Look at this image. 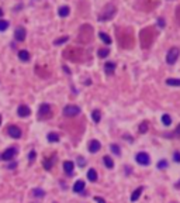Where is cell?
Returning <instances> with one entry per match:
<instances>
[{"label": "cell", "instance_id": "obj_11", "mask_svg": "<svg viewBox=\"0 0 180 203\" xmlns=\"http://www.w3.org/2000/svg\"><path fill=\"white\" fill-rule=\"evenodd\" d=\"M7 134L10 137H13V138H16V140H19L20 137H21V130L17 126H10V127H7Z\"/></svg>", "mask_w": 180, "mask_h": 203}, {"label": "cell", "instance_id": "obj_5", "mask_svg": "<svg viewBox=\"0 0 180 203\" xmlns=\"http://www.w3.org/2000/svg\"><path fill=\"white\" fill-rule=\"evenodd\" d=\"M118 40H120V44L124 48H131L132 47V35H131L129 30H124V33L118 34Z\"/></svg>", "mask_w": 180, "mask_h": 203}, {"label": "cell", "instance_id": "obj_30", "mask_svg": "<svg viewBox=\"0 0 180 203\" xmlns=\"http://www.w3.org/2000/svg\"><path fill=\"white\" fill-rule=\"evenodd\" d=\"M110 151L113 152L114 155H120V154H121V150H120V147H118L117 144H111L110 145Z\"/></svg>", "mask_w": 180, "mask_h": 203}, {"label": "cell", "instance_id": "obj_21", "mask_svg": "<svg viewBox=\"0 0 180 203\" xmlns=\"http://www.w3.org/2000/svg\"><path fill=\"white\" fill-rule=\"evenodd\" d=\"M103 162H104V165H106L108 169H113V168H114V161H113L111 157H108V155L103 157Z\"/></svg>", "mask_w": 180, "mask_h": 203}, {"label": "cell", "instance_id": "obj_33", "mask_svg": "<svg viewBox=\"0 0 180 203\" xmlns=\"http://www.w3.org/2000/svg\"><path fill=\"white\" fill-rule=\"evenodd\" d=\"M68 40H69L68 37H61V38H58V40H55V41H54V45H61V44H65V42H68Z\"/></svg>", "mask_w": 180, "mask_h": 203}, {"label": "cell", "instance_id": "obj_18", "mask_svg": "<svg viewBox=\"0 0 180 203\" xmlns=\"http://www.w3.org/2000/svg\"><path fill=\"white\" fill-rule=\"evenodd\" d=\"M143 192V186H139V188H136L135 190L132 192V195H131V202H136V200L139 199V196L142 195Z\"/></svg>", "mask_w": 180, "mask_h": 203}, {"label": "cell", "instance_id": "obj_20", "mask_svg": "<svg viewBox=\"0 0 180 203\" xmlns=\"http://www.w3.org/2000/svg\"><path fill=\"white\" fill-rule=\"evenodd\" d=\"M19 58H20V61H23V62H28L30 61V52L26 51V49H23V51L19 52Z\"/></svg>", "mask_w": 180, "mask_h": 203}, {"label": "cell", "instance_id": "obj_29", "mask_svg": "<svg viewBox=\"0 0 180 203\" xmlns=\"http://www.w3.org/2000/svg\"><path fill=\"white\" fill-rule=\"evenodd\" d=\"M97 54H99L100 58H106V56H108V54H110V49L108 48H100Z\"/></svg>", "mask_w": 180, "mask_h": 203}, {"label": "cell", "instance_id": "obj_40", "mask_svg": "<svg viewBox=\"0 0 180 203\" xmlns=\"http://www.w3.org/2000/svg\"><path fill=\"white\" fill-rule=\"evenodd\" d=\"M94 200H96L97 203H106V200H104L103 198H100V196H96V198H94Z\"/></svg>", "mask_w": 180, "mask_h": 203}, {"label": "cell", "instance_id": "obj_47", "mask_svg": "<svg viewBox=\"0 0 180 203\" xmlns=\"http://www.w3.org/2000/svg\"><path fill=\"white\" fill-rule=\"evenodd\" d=\"M0 124H2V116H0Z\"/></svg>", "mask_w": 180, "mask_h": 203}, {"label": "cell", "instance_id": "obj_34", "mask_svg": "<svg viewBox=\"0 0 180 203\" xmlns=\"http://www.w3.org/2000/svg\"><path fill=\"white\" fill-rule=\"evenodd\" d=\"M165 168H168V161L161 159V161L158 162V169H165Z\"/></svg>", "mask_w": 180, "mask_h": 203}, {"label": "cell", "instance_id": "obj_38", "mask_svg": "<svg viewBox=\"0 0 180 203\" xmlns=\"http://www.w3.org/2000/svg\"><path fill=\"white\" fill-rule=\"evenodd\" d=\"M77 164H79L80 166H85L86 165V161L83 159V157H79V158H77Z\"/></svg>", "mask_w": 180, "mask_h": 203}, {"label": "cell", "instance_id": "obj_15", "mask_svg": "<svg viewBox=\"0 0 180 203\" xmlns=\"http://www.w3.org/2000/svg\"><path fill=\"white\" fill-rule=\"evenodd\" d=\"M55 161H56V157L55 155H51L49 158H45V161H44V168L47 171H49V169H52V166H54V164H55Z\"/></svg>", "mask_w": 180, "mask_h": 203}, {"label": "cell", "instance_id": "obj_12", "mask_svg": "<svg viewBox=\"0 0 180 203\" xmlns=\"http://www.w3.org/2000/svg\"><path fill=\"white\" fill-rule=\"evenodd\" d=\"M17 114L20 117H28L31 114V109H30L27 104H20L19 109H17Z\"/></svg>", "mask_w": 180, "mask_h": 203}, {"label": "cell", "instance_id": "obj_36", "mask_svg": "<svg viewBox=\"0 0 180 203\" xmlns=\"http://www.w3.org/2000/svg\"><path fill=\"white\" fill-rule=\"evenodd\" d=\"M35 157H37V152H35V151H30L28 161H30V162H34V161H35Z\"/></svg>", "mask_w": 180, "mask_h": 203}, {"label": "cell", "instance_id": "obj_2", "mask_svg": "<svg viewBox=\"0 0 180 203\" xmlns=\"http://www.w3.org/2000/svg\"><path fill=\"white\" fill-rule=\"evenodd\" d=\"M93 28L92 26H87V24H85V26H82L80 30H79V35H77V40H79V42H82V44H86V42H89V41H92L93 38Z\"/></svg>", "mask_w": 180, "mask_h": 203}, {"label": "cell", "instance_id": "obj_3", "mask_svg": "<svg viewBox=\"0 0 180 203\" xmlns=\"http://www.w3.org/2000/svg\"><path fill=\"white\" fill-rule=\"evenodd\" d=\"M82 55H85V51L80 49L79 47H76V48H69V49H65V51H63V56L70 59V61H75V62L82 61V58H80Z\"/></svg>", "mask_w": 180, "mask_h": 203}, {"label": "cell", "instance_id": "obj_42", "mask_svg": "<svg viewBox=\"0 0 180 203\" xmlns=\"http://www.w3.org/2000/svg\"><path fill=\"white\" fill-rule=\"evenodd\" d=\"M175 134H176L177 137H180V124L176 127V130H175Z\"/></svg>", "mask_w": 180, "mask_h": 203}, {"label": "cell", "instance_id": "obj_7", "mask_svg": "<svg viewBox=\"0 0 180 203\" xmlns=\"http://www.w3.org/2000/svg\"><path fill=\"white\" fill-rule=\"evenodd\" d=\"M80 113V107L75 106V104H68V106L63 107V116L66 117H75Z\"/></svg>", "mask_w": 180, "mask_h": 203}, {"label": "cell", "instance_id": "obj_31", "mask_svg": "<svg viewBox=\"0 0 180 203\" xmlns=\"http://www.w3.org/2000/svg\"><path fill=\"white\" fill-rule=\"evenodd\" d=\"M33 195L35 196V198H44V196H45V192L42 190V189L37 188V189H34V190H33Z\"/></svg>", "mask_w": 180, "mask_h": 203}, {"label": "cell", "instance_id": "obj_22", "mask_svg": "<svg viewBox=\"0 0 180 203\" xmlns=\"http://www.w3.org/2000/svg\"><path fill=\"white\" fill-rule=\"evenodd\" d=\"M87 178L90 182H96L97 181V172H96L93 168H90V169L87 171Z\"/></svg>", "mask_w": 180, "mask_h": 203}, {"label": "cell", "instance_id": "obj_45", "mask_svg": "<svg viewBox=\"0 0 180 203\" xmlns=\"http://www.w3.org/2000/svg\"><path fill=\"white\" fill-rule=\"evenodd\" d=\"M63 71H65V72H68V74H70V71H69V69H68V68H66V67H63Z\"/></svg>", "mask_w": 180, "mask_h": 203}, {"label": "cell", "instance_id": "obj_35", "mask_svg": "<svg viewBox=\"0 0 180 203\" xmlns=\"http://www.w3.org/2000/svg\"><path fill=\"white\" fill-rule=\"evenodd\" d=\"M148 131V123L146 121H143V123H141V126H139V133H146Z\"/></svg>", "mask_w": 180, "mask_h": 203}, {"label": "cell", "instance_id": "obj_32", "mask_svg": "<svg viewBox=\"0 0 180 203\" xmlns=\"http://www.w3.org/2000/svg\"><path fill=\"white\" fill-rule=\"evenodd\" d=\"M9 28V21L7 20H0V31H6Z\"/></svg>", "mask_w": 180, "mask_h": 203}, {"label": "cell", "instance_id": "obj_14", "mask_svg": "<svg viewBox=\"0 0 180 203\" xmlns=\"http://www.w3.org/2000/svg\"><path fill=\"white\" fill-rule=\"evenodd\" d=\"M100 148H101V144H100L97 140H92L90 143H89V151L92 152V154H96V152H99Z\"/></svg>", "mask_w": 180, "mask_h": 203}, {"label": "cell", "instance_id": "obj_46", "mask_svg": "<svg viewBox=\"0 0 180 203\" xmlns=\"http://www.w3.org/2000/svg\"><path fill=\"white\" fill-rule=\"evenodd\" d=\"M2 16H3V10H2V9H0V17H2Z\"/></svg>", "mask_w": 180, "mask_h": 203}, {"label": "cell", "instance_id": "obj_26", "mask_svg": "<svg viewBox=\"0 0 180 203\" xmlns=\"http://www.w3.org/2000/svg\"><path fill=\"white\" fill-rule=\"evenodd\" d=\"M99 37H100V40L103 41L104 44H107V45L111 44V38L108 37V35H107L106 33H100V34H99Z\"/></svg>", "mask_w": 180, "mask_h": 203}, {"label": "cell", "instance_id": "obj_44", "mask_svg": "<svg viewBox=\"0 0 180 203\" xmlns=\"http://www.w3.org/2000/svg\"><path fill=\"white\" fill-rule=\"evenodd\" d=\"M175 186H176L177 189H180V181H179V182H176V185H175Z\"/></svg>", "mask_w": 180, "mask_h": 203}, {"label": "cell", "instance_id": "obj_19", "mask_svg": "<svg viewBox=\"0 0 180 203\" xmlns=\"http://www.w3.org/2000/svg\"><path fill=\"white\" fill-rule=\"evenodd\" d=\"M104 71H106L107 75H113L114 71H115V63L114 62H107L106 65H104Z\"/></svg>", "mask_w": 180, "mask_h": 203}, {"label": "cell", "instance_id": "obj_1", "mask_svg": "<svg viewBox=\"0 0 180 203\" xmlns=\"http://www.w3.org/2000/svg\"><path fill=\"white\" fill-rule=\"evenodd\" d=\"M139 40H141V45L142 48H149L154 41V30L152 28H143L139 34Z\"/></svg>", "mask_w": 180, "mask_h": 203}, {"label": "cell", "instance_id": "obj_17", "mask_svg": "<svg viewBox=\"0 0 180 203\" xmlns=\"http://www.w3.org/2000/svg\"><path fill=\"white\" fill-rule=\"evenodd\" d=\"M85 186H86L85 181H82V179H79V181H76V182H75V185H73V192H76V193L83 192V189H85Z\"/></svg>", "mask_w": 180, "mask_h": 203}, {"label": "cell", "instance_id": "obj_27", "mask_svg": "<svg viewBox=\"0 0 180 203\" xmlns=\"http://www.w3.org/2000/svg\"><path fill=\"white\" fill-rule=\"evenodd\" d=\"M92 118H93V121H94V123H99L100 118H101V113H100V110H93Z\"/></svg>", "mask_w": 180, "mask_h": 203}, {"label": "cell", "instance_id": "obj_25", "mask_svg": "<svg viewBox=\"0 0 180 203\" xmlns=\"http://www.w3.org/2000/svg\"><path fill=\"white\" fill-rule=\"evenodd\" d=\"M69 11H70V9L68 7V6H62V7L59 9V11H58V14L61 16V17H66L68 14H69Z\"/></svg>", "mask_w": 180, "mask_h": 203}, {"label": "cell", "instance_id": "obj_8", "mask_svg": "<svg viewBox=\"0 0 180 203\" xmlns=\"http://www.w3.org/2000/svg\"><path fill=\"white\" fill-rule=\"evenodd\" d=\"M40 118H51L52 117V110H51V106L48 103H42L40 106Z\"/></svg>", "mask_w": 180, "mask_h": 203}, {"label": "cell", "instance_id": "obj_37", "mask_svg": "<svg viewBox=\"0 0 180 203\" xmlns=\"http://www.w3.org/2000/svg\"><path fill=\"white\" fill-rule=\"evenodd\" d=\"M173 161L180 162V152L179 151H175V154H173Z\"/></svg>", "mask_w": 180, "mask_h": 203}, {"label": "cell", "instance_id": "obj_9", "mask_svg": "<svg viewBox=\"0 0 180 203\" xmlns=\"http://www.w3.org/2000/svg\"><path fill=\"white\" fill-rule=\"evenodd\" d=\"M135 161L139 164V165L146 166L151 164V157H149L146 152H138V154L135 155Z\"/></svg>", "mask_w": 180, "mask_h": 203}, {"label": "cell", "instance_id": "obj_28", "mask_svg": "<svg viewBox=\"0 0 180 203\" xmlns=\"http://www.w3.org/2000/svg\"><path fill=\"white\" fill-rule=\"evenodd\" d=\"M162 123L165 124V126H170L172 124V117L169 114H163L162 116Z\"/></svg>", "mask_w": 180, "mask_h": 203}, {"label": "cell", "instance_id": "obj_24", "mask_svg": "<svg viewBox=\"0 0 180 203\" xmlns=\"http://www.w3.org/2000/svg\"><path fill=\"white\" fill-rule=\"evenodd\" d=\"M47 138H48V141L49 143H58L59 141V134H56V133H49L47 136Z\"/></svg>", "mask_w": 180, "mask_h": 203}, {"label": "cell", "instance_id": "obj_39", "mask_svg": "<svg viewBox=\"0 0 180 203\" xmlns=\"http://www.w3.org/2000/svg\"><path fill=\"white\" fill-rule=\"evenodd\" d=\"M176 21L180 24V6L177 7V10H176Z\"/></svg>", "mask_w": 180, "mask_h": 203}, {"label": "cell", "instance_id": "obj_23", "mask_svg": "<svg viewBox=\"0 0 180 203\" xmlns=\"http://www.w3.org/2000/svg\"><path fill=\"white\" fill-rule=\"evenodd\" d=\"M166 83L169 86H180V79H177V78H169V79H166Z\"/></svg>", "mask_w": 180, "mask_h": 203}, {"label": "cell", "instance_id": "obj_6", "mask_svg": "<svg viewBox=\"0 0 180 203\" xmlns=\"http://www.w3.org/2000/svg\"><path fill=\"white\" fill-rule=\"evenodd\" d=\"M179 54H180V49L177 48V47L170 48L169 51H168V54H166V62L173 65V63L177 61V58H179Z\"/></svg>", "mask_w": 180, "mask_h": 203}, {"label": "cell", "instance_id": "obj_16", "mask_svg": "<svg viewBox=\"0 0 180 203\" xmlns=\"http://www.w3.org/2000/svg\"><path fill=\"white\" fill-rule=\"evenodd\" d=\"M73 168H75V165L72 161H65L63 162V171H65V174L72 175L73 174Z\"/></svg>", "mask_w": 180, "mask_h": 203}, {"label": "cell", "instance_id": "obj_10", "mask_svg": "<svg viewBox=\"0 0 180 203\" xmlns=\"http://www.w3.org/2000/svg\"><path fill=\"white\" fill-rule=\"evenodd\" d=\"M16 154H17V148H16V147H10V148H7V150L3 152V154L0 155V158L3 159V161H11V159L16 157Z\"/></svg>", "mask_w": 180, "mask_h": 203}, {"label": "cell", "instance_id": "obj_43", "mask_svg": "<svg viewBox=\"0 0 180 203\" xmlns=\"http://www.w3.org/2000/svg\"><path fill=\"white\" fill-rule=\"evenodd\" d=\"M16 166H17V164L13 162V164H10V165H9V169H11V168H16Z\"/></svg>", "mask_w": 180, "mask_h": 203}, {"label": "cell", "instance_id": "obj_4", "mask_svg": "<svg viewBox=\"0 0 180 203\" xmlns=\"http://www.w3.org/2000/svg\"><path fill=\"white\" fill-rule=\"evenodd\" d=\"M115 11H117L115 6H113V4H107L106 7L101 10V14L99 16V20H100V21H107V20H111L114 16H115Z\"/></svg>", "mask_w": 180, "mask_h": 203}, {"label": "cell", "instance_id": "obj_13", "mask_svg": "<svg viewBox=\"0 0 180 203\" xmlns=\"http://www.w3.org/2000/svg\"><path fill=\"white\" fill-rule=\"evenodd\" d=\"M14 38L17 41H24L26 40V28L23 27H17L14 31Z\"/></svg>", "mask_w": 180, "mask_h": 203}, {"label": "cell", "instance_id": "obj_41", "mask_svg": "<svg viewBox=\"0 0 180 203\" xmlns=\"http://www.w3.org/2000/svg\"><path fill=\"white\" fill-rule=\"evenodd\" d=\"M158 24H159V27H165V20H163V19H159V20H158Z\"/></svg>", "mask_w": 180, "mask_h": 203}]
</instances>
